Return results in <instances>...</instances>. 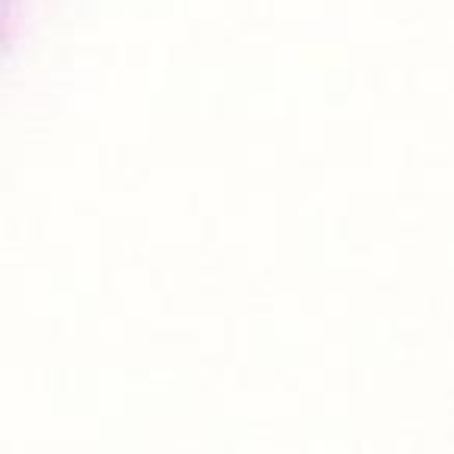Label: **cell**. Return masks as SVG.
Listing matches in <instances>:
<instances>
[]
</instances>
